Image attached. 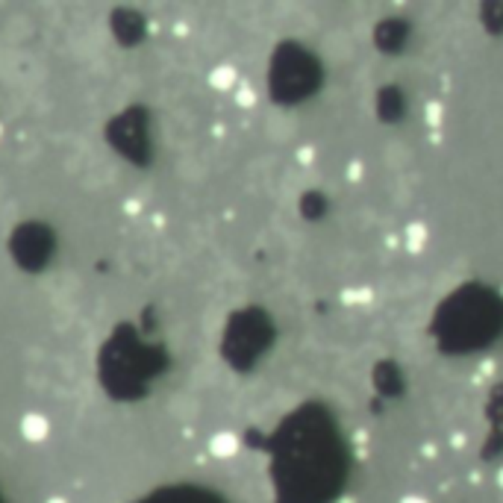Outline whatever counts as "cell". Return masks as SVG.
<instances>
[{"mask_svg":"<svg viewBox=\"0 0 503 503\" xmlns=\"http://www.w3.org/2000/svg\"><path fill=\"white\" fill-rule=\"evenodd\" d=\"M353 38L348 33H333L324 38V56L330 62H348V59H353Z\"/></svg>","mask_w":503,"mask_h":503,"instance_id":"1","label":"cell"},{"mask_svg":"<svg viewBox=\"0 0 503 503\" xmlns=\"http://www.w3.org/2000/svg\"><path fill=\"white\" fill-rule=\"evenodd\" d=\"M238 448H241V441H238V436L230 433V430H221V433H215V436L209 438V453H212L215 459H233V456L238 453Z\"/></svg>","mask_w":503,"mask_h":503,"instance_id":"3","label":"cell"},{"mask_svg":"<svg viewBox=\"0 0 503 503\" xmlns=\"http://www.w3.org/2000/svg\"><path fill=\"white\" fill-rule=\"evenodd\" d=\"M124 212L127 215H138V212H142V200H138V197H127L124 200Z\"/></svg>","mask_w":503,"mask_h":503,"instance_id":"9","label":"cell"},{"mask_svg":"<svg viewBox=\"0 0 503 503\" xmlns=\"http://www.w3.org/2000/svg\"><path fill=\"white\" fill-rule=\"evenodd\" d=\"M297 159H300L304 165H309L312 159H315V150H312V148H300V150H297Z\"/></svg>","mask_w":503,"mask_h":503,"instance_id":"11","label":"cell"},{"mask_svg":"<svg viewBox=\"0 0 503 503\" xmlns=\"http://www.w3.org/2000/svg\"><path fill=\"white\" fill-rule=\"evenodd\" d=\"M233 94H236V106H241V109H253L256 106V92L250 86L241 83V86H236Z\"/></svg>","mask_w":503,"mask_h":503,"instance_id":"7","label":"cell"},{"mask_svg":"<svg viewBox=\"0 0 503 503\" xmlns=\"http://www.w3.org/2000/svg\"><path fill=\"white\" fill-rule=\"evenodd\" d=\"M386 162L400 168V165H407L409 162V153H407V145L404 142H389L386 145Z\"/></svg>","mask_w":503,"mask_h":503,"instance_id":"6","label":"cell"},{"mask_svg":"<svg viewBox=\"0 0 503 503\" xmlns=\"http://www.w3.org/2000/svg\"><path fill=\"white\" fill-rule=\"evenodd\" d=\"M400 503H430V500L421 494H407V497H400Z\"/></svg>","mask_w":503,"mask_h":503,"instance_id":"12","label":"cell"},{"mask_svg":"<svg viewBox=\"0 0 503 503\" xmlns=\"http://www.w3.org/2000/svg\"><path fill=\"white\" fill-rule=\"evenodd\" d=\"M424 241H427L424 224H412L409 227V250H421V248H424Z\"/></svg>","mask_w":503,"mask_h":503,"instance_id":"8","label":"cell"},{"mask_svg":"<svg viewBox=\"0 0 503 503\" xmlns=\"http://www.w3.org/2000/svg\"><path fill=\"white\" fill-rule=\"evenodd\" d=\"M21 436L27 441H45L50 436V421L42 412H27L21 418Z\"/></svg>","mask_w":503,"mask_h":503,"instance_id":"4","label":"cell"},{"mask_svg":"<svg viewBox=\"0 0 503 503\" xmlns=\"http://www.w3.org/2000/svg\"><path fill=\"white\" fill-rule=\"evenodd\" d=\"M265 127H268V136L274 138V142H289V138L294 136V118L289 112H271L268 121H265Z\"/></svg>","mask_w":503,"mask_h":503,"instance_id":"2","label":"cell"},{"mask_svg":"<svg viewBox=\"0 0 503 503\" xmlns=\"http://www.w3.org/2000/svg\"><path fill=\"white\" fill-rule=\"evenodd\" d=\"M48 503H68V500H65V497H50Z\"/></svg>","mask_w":503,"mask_h":503,"instance_id":"13","label":"cell"},{"mask_svg":"<svg viewBox=\"0 0 503 503\" xmlns=\"http://www.w3.org/2000/svg\"><path fill=\"white\" fill-rule=\"evenodd\" d=\"M209 86L215 89V92H236V86H238V71L233 68V65H227V62H221V65H215L212 71H209Z\"/></svg>","mask_w":503,"mask_h":503,"instance_id":"5","label":"cell"},{"mask_svg":"<svg viewBox=\"0 0 503 503\" xmlns=\"http://www.w3.org/2000/svg\"><path fill=\"white\" fill-rule=\"evenodd\" d=\"M345 300L348 304H362V300H368V292H345Z\"/></svg>","mask_w":503,"mask_h":503,"instance_id":"10","label":"cell"}]
</instances>
